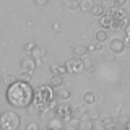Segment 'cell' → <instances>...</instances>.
Wrapping results in <instances>:
<instances>
[{
	"mask_svg": "<svg viewBox=\"0 0 130 130\" xmlns=\"http://www.w3.org/2000/svg\"><path fill=\"white\" fill-rule=\"evenodd\" d=\"M81 101H83L85 106L91 107V106L96 103V94H94V91H91V89H86V91L83 93V96H81Z\"/></svg>",
	"mask_w": 130,
	"mask_h": 130,
	"instance_id": "cell-11",
	"label": "cell"
},
{
	"mask_svg": "<svg viewBox=\"0 0 130 130\" xmlns=\"http://www.w3.org/2000/svg\"><path fill=\"white\" fill-rule=\"evenodd\" d=\"M32 57H34L36 60H38V63H41L42 62V59L46 57V49H42V47H36L34 51H32V54H31Z\"/></svg>",
	"mask_w": 130,
	"mask_h": 130,
	"instance_id": "cell-21",
	"label": "cell"
},
{
	"mask_svg": "<svg viewBox=\"0 0 130 130\" xmlns=\"http://www.w3.org/2000/svg\"><path fill=\"white\" fill-rule=\"evenodd\" d=\"M78 128L80 130H93L94 128V120H91V119H81L78 122Z\"/></svg>",
	"mask_w": 130,
	"mask_h": 130,
	"instance_id": "cell-17",
	"label": "cell"
},
{
	"mask_svg": "<svg viewBox=\"0 0 130 130\" xmlns=\"http://www.w3.org/2000/svg\"><path fill=\"white\" fill-rule=\"evenodd\" d=\"M94 39L98 41V42H106V41H107L109 39V36H107V29H104V28H103V29H98L96 32H94Z\"/></svg>",
	"mask_w": 130,
	"mask_h": 130,
	"instance_id": "cell-19",
	"label": "cell"
},
{
	"mask_svg": "<svg viewBox=\"0 0 130 130\" xmlns=\"http://www.w3.org/2000/svg\"><path fill=\"white\" fill-rule=\"evenodd\" d=\"M101 3L104 5L106 10H112V8H116V7H117L116 0H101Z\"/></svg>",
	"mask_w": 130,
	"mask_h": 130,
	"instance_id": "cell-28",
	"label": "cell"
},
{
	"mask_svg": "<svg viewBox=\"0 0 130 130\" xmlns=\"http://www.w3.org/2000/svg\"><path fill=\"white\" fill-rule=\"evenodd\" d=\"M72 52L76 57H85L89 52V46H86V44H76V46L72 47Z\"/></svg>",
	"mask_w": 130,
	"mask_h": 130,
	"instance_id": "cell-13",
	"label": "cell"
},
{
	"mask_svg": "<svg viewBox=\"0 0 130 130\" xmlns=\"http://www.w3.org/2000/svg\"><path fill=\"white\" fill-rule=\"evenodd\" d=\"M26 130H39V125L36 122H29V124H26Z\"/></svg>",
	"mask_w": 130,
	"mask_h": 130,
	"instance_id": "cell-31",
	"label": "cell"
},
{
	"mask_svg": "<svg viewBox=\"0 0 130 130\" xmlns=\"http://www.w3.org/2000/svg\"><path fill=\"white\" fill-rule=\"evenodd\" d=\"M63 5H65V8H67V10L76 11V10H80L81 0H63Z\"/></svg>",
	"mask_w": 130,
	"mask_h": 130,
	"instance_id": "cell-16",
	"label": "cell"
},
{
	"mask_svg": "<svg viewBox=\"0 0 130 130\" xmlns=\"http://www.w3.org/2000/svg\"><path fill=\"white\" fill-rule=\"evenodd\" d=\"M125 46L127 49H130V36H125Z\"/></svg>",
	"mask_w": 130,
	"mask_h": 130,
	"instance_id": "cell-37",
	"label": "cell"
},
{
	"mask_svg": "<svg viewBox=\"0 0 130 130\" xmlns=\"http://www.w3.org/2000/svg\"><path fill=\"white\" fill-rule=\"evenodd\" d=\"M106 13V8H104V5L103 3H94V7H93V10H91V15L93 16H96V18H101Z\"/></svg>",
	"mask_w": 130,
	"mask_h": 130,
	"instance_id": "cell-18",
	"label": "cell"
},
{
	"mask_svg": "<svg viewBox=\"0 0 130 130\" xmlns=\"http://www.w3.org/2000/svg\"><path fill=\"white\" fill-rule=\"evenodd\" d=\"M125 127H127V128L130 130V122H127V124H125Z\"/></svg>",
	"mask_w": 130,
	"mask_h": 130,
	"instance_id": "cell-38",
	"label": "cell"
},
{
	"mask_svg": "<svg viewBox=\"0 0 130 130\" xmlns=\"http://www.w3.org/2000/svg\"><path fill=\"white\" fill-rule=\"evenodd\" d=\"M116 3H117V7H125L127 5V0H116Z\"/></svg>",
	"mask_w": 130,
	"mask_h": 130,
	"instance_id": "cell-33",
	"label": "cell"
},
{
	"mask_svg": "<svg viewBox=\"0 0 130 130\" xmlns=\"http://www.w3.org/2000/svg\"><path fill=\"white\" fill-rule=\"evenodd\" d=\"M18 80H21V81H28V83H31V80H32V72L21 70V72L18 73Z\"/></svg>",
	"mask_w": 130,
	"mask_h": 130,
	"instance_id": "cell-25",
	"label": "cell"
},
{
	"mask_svg": "<svg viewBox=\"0 0 130 130\" xmlns=\"http://www.w3.org/2000/svg\"><path fill=\"white\" fill-rule=\"evenodd\" d=\"M89 119H91V120H98V119H101V112L98 111L96 107H93V106H91V109H89Z\"/></svg>",
	"mask_w": 130,
	"mask_h": 130,
	"instance_id": "cell-27",
	"label": "cell"
},
{
	"mask_svg": "<svg viewBox=\"0 0 130 130\" xmlns=\"http://www.w3.org/2000/svg\"><path fill=\"white\" fill-rule=\"evenodd\" d=\"M85 63H86V67H85V72H86L88 75H93V73H94V70H96L94 63H93V62H85Z\"/></svg>",
	"mask_w": 130,
	"mask_h": 130,
	"instance_id": "cell-30",
	"label": "cell"
},
{
	"mask_svg": "<svg viewBox=\"0 0 130 130\" xmlns=\"http://www.w3.org/2000/svg\"><path fill=\"white\" fill-rule=\"evenodd\" d=\"M15 81H18V73H7L5 78H3V85H5V86H10Z\"/></svg>",
	"mask_w": 130,
	"mask_h": 130,
	"instance_id": "cell-23",
	"label": "cell"
},
{
	"mask_svg": "<svg viewBox=\"0 0 130 130\" xmlns=\"http://www.w3.org/2000/svg\"><path fill=\"white\" fill-rule=\"evenodd\" d=\"M51 73H59V75H63L68 73V67L67 63H55V65H51Z\"/></svg>",
	"mask_w": 130,
	"mask_h": 130,
	"instance_id": "cell-15",
	"label": "cell"
},
{
	"mask_svg": "<svg viewBox=\"0 0 130 130\" xmlns=\"http://www.w3.org/2000/svg\"><path fill=\"white\" fill-rule=\"evenodd\" d=\"M89 51H93V52H101L103 51V42H93V44H89Z\"/></svg>",
	"mask_w": 130,
	"mask_h": 130,
	"instance_id": "cell-29",
	"label": "cell"
},
{
	"mask_svg": "<svg viewBox=\"0 0 130 130\" xmlns=\"http://www.w3.org/2000/svg\"><path fill=\"white\" fill-rule=\"evenodd\" d=\"M70 96H72V93H70V89H67V88L57 91V98L62 99V101H68V99H70Z\"/></svg>",
	"mask_w": 130,
	"mask_h": 130,
	"instance_id": "cell-26",
	"label": "cell"
},
{
	"mask_svg": "<svg viewBox=\"0 0 130 130\" xmlns=\"http://www.w3.org/2000/svg\"><path fill=\"white\" fill-rule=\"evenodd\" d=\"M125 49H127V46H125V38H112L111 41H109V51L114 52L116 55H120L125 52Z\"/></svg>",
	"mask_w": 130,
	"mask_h": 130,
	"instance_id": "cell-7",
	"label": "cell"
},
{
	"mask_svg": "<svg viewBox=\"0 0 130 130\" xmlns=\"http://www.w3.org/2000/svg\"><path fill=\"white\" fill-rule=\"evenodd\" d=\"M67 67H68V73H83L85 72V67H86V63L83 62V57H76L73 55L72 59H68L67 62Z\"/></svg>",
	"mask_w": 130,
	"mask_h": 130,
	"instance_id": "cell-5",
	"label": "cell"
},
{
	"mask_svg": "<svg viewBox=\"0 0 130 130\" xmlns=\"http://www.w3.org/2000/svg\"><path fill=\"white\" fill-rule=\"evenodd\" d=\"M89 119V111L85 106H80V107H73V114H72V119L75 120H81V119Z\"/></svg>",
	"mask_w": 130,
	"mask_h": 130,
	"instance_id": "cell-9",
	"label": "cell"
},
{
	"mask_svg": "<svg viewBox=\"0 0 130 130\" xmlns=\"http://www.w3.org/2000/svg\"><path fill=\"white\" fill-rule=\"evenodd\" d=\"M34 94H36V89H32L31 83L21 81V80L7 86V91H5V98L8 104L16 109H24L29 104H32L34 103Z\"/></svg>",
	"mask_w": 130,
	"mask_h": 130,
	"instance_id": "cell-1",
	"label": "cell"
},
{
	"mask_svg": "<svg viewBox=\"0 0 130 130\" xmlns=\"http://www.w3.org/2000/svg\"><path fill=\"white\" fill-rule=\"evenodd\" d=\"M54 86L51 85H42L36 89V94H34V104L38 106L39 109H46V107H51V109H55V91H54Z\"/></svg>",
	"mask_w": 130,
	"mask_h": 130,
	"instance_id": "cell-2",
	"label": "cell"
},
{
	"mask_svg": "<svg viewBox=\"0 0 130 130\" xmlns=\"http://www.w3.org/2000/svg\"><path fill=\"white\" fill-rule=\"evenodd\" d=\"M72 114H73V107L67 104V101H65V104H57L55 109H54V116L60 117L62 120H72Z\"/></svg>",
	"mask_w": 130,
	"mask_h": 130,
	"instance_id": "cell-6",
	"label": "cell"
},
{
	"mask_svg": "<svg viewBox=\"0 0 130 130\" xmlns=\"http://www.w3.org/2000/svg\"><path fill=\"white\" fill-rule=\"evenodd\" d=\"M114 57H116V54H114V52H111L109 55H106V60H107V62H112V60H114Z\"/></svg>",
	"mask_w": 130,
	"mask_h": 130,
	"instance_id": "cell-35",
	"label": "cell"
},
{
	"mask_svg": "<svg viewBox=\"0 0 130 130\" xmlns=\"http://www.w3.org/2000/svg\"><path fill=\"white\" fill-rule=\"evenodd\" d=\"M38 60H36L34 59V57H28V59H23L21 60V68H23V70H28V72H32V73H34V70H36V68H38Z\"/></svg>",
	"mask_w": 130,
	"mask_h": 130,
	"instance_id": "cell-8",
	"label": "cell"
},
{
	"mask_svg": "<svg viewBox=\"0 0 130 130\" xmlns=\"http://www.w3.org/2000/svg\"><path fill=\"white\" fill-rule=\"evenodd\" d=\"M49 85H51V86H54L55 89H57V88H62V86H63V75H59V73H52Z\"/></svg>",
	"mask_w": 130,
	"mask_h": 130,
	"instance_id": "cell-14",
	"label": "cell"
},
{
	"mask_svg": "<svg viewBox=\"0 0 130 130\" xmlns=\"http://www.w3.org/2000/svg\"><path fill=\"white\" fill-rule=\"evenodd\" d=\"M34 3H36L38 7H44V5L47 3V0H34Z\"/></svg>",
	"mask_w": 130,
	"mask_h": 130,
	"instance_id": "cell-32",
	"label": "cell"
},
{
	"mask_svg": "<svg viewBox=\"0 0 130 130\" xmlns=\"http://www.w3.org/2000/svg\"><path fill=\"white\" fill-rule=\"evenodd\" d=\"M99 24L104 28V29H114V18L112 13H104L99 18Z\"/></svg>",
	"mask_w": 130,
	"mask_h": 130,
	"instance_id": "cell-10",
	"label": "cell"
},
{
	"mask_svg": "<svg viewBox=\"0 0 130 130\" xmlns=\"http://www.w3.org/2000/svg\"><path fill=\"white\" fill-rule=\"evenodd\" d=\"M101 120L106 124V127H107L109 130H114L116 128V125H114V119L112 116H109V114H104V116H101Z\"/></svg>",
	"mask_w": 130,
	"mask_h": 130,
	"instance_id": "cell-24",
	"label": "cell"
},
{
	"mask_svg": "<svg viewBox=\"0 0 130 130\" xmlns=\"http://www.w3.org/2000/svg\"><path fill=\"white\" fill-rule=\"evenodd\" d=\"M63 122H65V120H62L60 117L55 116V117H52V119L47 122L46 128H47V130H60V128H63V125H65Z\"/></svg>",
	"mask_w": 130,
	"mask_h": 130,
	"instance_id": "cell-12",
	"label": "cell"
},
{
	"mask_svg": "<svg viewBox=\"0 0 130 130\" xmlns=\"http://www.w3.org/2000/svg\"><path fill=\"white\" fill-rule=\"evenodd\" d=\"M112 18H114V29H124L125 26L130 23L128 21V15L124 10V7H116L111 10Z\"/></svg>",
	"mask_w": 130,
	"mask_h": 130,
	"instance_id": "cell-4",
	"label": "cell"
},
{
	"mask_svg": "<svg viewBox=\"0 0 130 130\" xmlns=\"http://www.w3.org/2000/svg\"><path fill=\"white\" fill-rule=\"evenodd\" d=\"M93 7H94V2H93V0H81L80 10L83 11V13H91Z\"/></svg>",
	"mask_w": 130,
	"mask_h": 130,
	"instance_id": "cell-20",
	"label": "cell"
},
{
	"mask_svg": "<svg viewBox=\"0 0 130 130\" xmlns=\"http://www.w3.org/2000/svg\"><path fill=\"white\" fill-rule=\"evenodd\" d=\"M21 125V117L13 111H5L0 116V128L2 130H18Z\"/></svg>",
	"mask_w": 130,
	"mask_h": 130,
	"instance_id": "cell-3",
	"label": "cell"
},
{
	"mask_svg": "<svg viewBox=\"0 0 130 130\" xmlns=\"http://www.w3.org/2000/svg\"><path fill=\"white\" fill-rule=\"evenodd\" d=\"M52 28H54V31H55V32H60V23H59V21H55Z\"/></svg>",
	"mask_w": 130,
	"mask_h": 130,
	"instance_id": "cell-34",
	"label": "cell"
},
{
	"mask_svg": "<svg viewBox=\"0 0 130 130\" xmlns=\"http://www.w3.org/2000/svg\"><path fill=\"white\" fill-rule=\"evenodd\" d=\"M38 47V44L34 42V41H26V42H23V46H21V49H23V52H26V54H32V51Z\"/></svg>",
	"mask_w": 130,
	"mask_h": 130,
	"instance_id": "cell-22",
	"label": "cell"
},
{
	"mask_svg": "<svg viewBox=\"0 0 130 130\" xmlns=\"http://www.w3.org/2000/svg\"><path fill=\"white\" fill-rule=\"evenodd\" d=\"M124 32H125V36H130V23L124 28Z\"/></svg>",
	"mask_w": 130,
	"mask_h": 130,
	"instance_id": "cell-36",
	"label": "cell"
}]
</instances>
